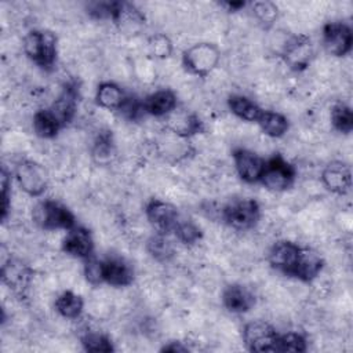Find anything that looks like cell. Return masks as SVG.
Listing matches in <instances>:
<instances>
[{
	"instance_id": "cell-16",
	"label": "cell",
	"mask_w": 353,
	"mask_h": 353,
	"mask_svg": "<svg viewBox=\"0 0 353 353\" xmlns=\"http://www.w3.org/2000/svg\"><path fill=\"white\" fill-rule=\"evenodd\" d=\"M30 270L15 259H8L1 266L3 281L17 294H22L30 280Z\"/></svg>"
},
{
	"instance_id": "cell-32",
	"label": "cell",
	"mask_w": 353,
	"mask_h": 353,
	"mask_svg": "<svg viewBox=\"0 0 353 353\" xmlns=\"http://www.w3.org/2000/svg\"><path fill=\"white\" fill-rule=\"evenodd\" d=\"M119 110L125 117H128L131 120H135V119H138L145 112V108H143V103H141L138 99H135V98H125Z\"/></svg>"
},
{
	"instance_id": "cell-29",
	"label": "cell",
	"mask_w": 353,
	"mask_h": 353,
	"mask_svg": "<svg viewBox=\"0 0 353 353\" xmlns=\"http://www.w3.org/2000/svg\"><path fill=\"white\" fill-rule=\"evenodd\" d=\"M81 345H83L84 350L94 352V353H98V352L108 353V352L113 350L110 339L102 334H95V332L84 335L81 338Z\"/></svg>"
},
{
	"instance_id": "cell-12",
	"label": "cell",
	"mask_w": 353,
	"mask_h": 353,
	"mask_svg": "<svg viewBox=\"0 0 353 353\" xmlns=\"http://www.w3.org/2000/svg\"><path fill=\"white\" fill-rule=\"evenodd\" d=\"M283 55L285 62L292 69L295 70L305 69L309 65L310 58L313 55V47H312L310 39L306 36L292 37L284 47Z\"/></svg>"
},
{
	"instance_id": "cell-3",
	"label": "cell",
	"mask_w": 353,
	"mask_h": 353,
	"mask_svg": "<svg viewBox=\"0 0 353 353\" xmlns=\"http://www.w3.org/2000/svg\"><path fill=\"white\" fill-rule=\"evenodd\" d=\"M259 219V205L252 199H240L223 208V221L239 230L252 228Z\"/></svg>"
},
{
	"instance_id": "cell-7",
	"label": "cell",
	"mask_w": 353,
	"mask_h": 353,
	"mask_svg": "<svg viewBox=\"0 0 353 353\" xmlns=\"http://www.w3.org/2000/svg\"><path fill=\"white\" fill-rule=\"evenodd\" d=\"M17 179L19 186L30 196L41 194L48 183V175L43 165L39 163L23 160L17 165Z\"/></svg>"
},
{
	"instance_id": "cell-17",
	"label": "cell",
	"mask_w": 353,
	"mask_h": 353,
	"mask_svg": "<svg viewBox=\"0 0 353 353\" xmlns=\"http://www.w3.org/2000/svg\"><path fill=\"white\" fill-rule=\"evenodd\" d=\"M76 106H77L76 85L68 84V85H65L61 95L55 99V102L52 103L50 110L59 120V123L62 125H65L73 119V116L76 113Z\"/></svg>"
},
{
	"instance_id": "cell-28",
	"label": "cell",
	"mask_w": 353,
	"mask_h": 353,
	"mask_svg": "<svg viewBox=\"0 0 353 353\" xmlns=\"http://www.w3.org/2000/svg\"><path fill=\"white\" fill-rule=\"evenodd\" d=\"M148 250L152 256L159 261H168L174 254L171 243L164 237V234L160 233L148 241Z\"/></svg>"
},
{
	"instance_id": "cell-10",
	"label": "cell",
	"mask_w": 353,
	"mask_h": 353,
	"mask_svg": "<svg viewBox=\"0 0 353 353\" xmlns=\"http://www.w3.org/2000/svg\"><path fill=\"white\" fill-rule=\"evenodd\" d=\"M301 250L302 247L296 245L295 243L279 241L269 252V262L279 272L287 276H294L301 256Z\"/></svg>"
},
{
	"instance_id": "cell-2",
	"label": "cell",
	"mask_w": 353,
	"mask_h": 353,
	"mask_svg": "<svg viewBox=\"0 0 353 353\" xmlns=\"http://www.w3.org/2000/svg\"><path fill=\"white\" fill-rule=\"evenodd\" d=\"M34 221L44 229H72L74 228V215L62 204L46 200L40 203L33 212Z\"/></svg>"
},
{
	"instance_id": "cell-9",
	"label": "cell",
	"mask_w": 353,
	"mask_h": 353,
	"mask_svg": "<svg viewBox=\"0 0 353 353\" xmlns=\"http://www.w3.org/2000/svg\"><path fill=\"white\" fill-rule=\"evenodd\" d=\"M146 215L150 225L160 234L174 232L179 223L176 208L172 204L161 200H152L146 207Z\"/></svg>"
},
{
	"instance_id": "cell-19",
	"label": "cell",
	"mask_w": 353,
	"mask_h": 353,
	"mask_svg": "<svg viewBox=\"0 0 353 353\" xmlns=\"http://www.w3.org/2000/svg\"><path fill=\"white\" fill-rule=\"evenodd\" d=\"M323 265L324 262L316 251H313L312 248L302 247L301 256L292 277H296L302 281H310L321 272Z\"/></svg>"
},
{
	"instance_id": "cell-34",
	"label": "cell",
	"mask_w": 353,
	"mask_h": 353,
	"mask_svg": "<svg viewBox=\"0 0 353 353\" xmlns=\"http://www.w3.org/2000/svg\"><path fill=\"white\" fill-rule=\"evenodd\" d=\"M150 50L152 52L156 55V57H160V58H164V57H168L170 52H171V43L170 40L165 37V36H154L152 40H150Z\"/></svg>"
},
{
	"instance_id": "cell-22",
	"label": "cell",
	"mask_w": 353,
	"mask_h": 353,
	"mask_svg": "<svg viewBox=\"0 0 353 353\" xmlns=\"http://www.w3.org/2000/svg\"><path fill=\"white\" fill-rule=\"evenodd\" d=\"M229 108L237 117L247 121H256L263 112L254 101L243 95H232L229 98Z\"/></svg>"
},
{
	"instance_id": "cell-31",
	"label": "cell",
	"mask_w": 353,
	"mask_h": 353,
	"mask_svg": "<svg viewBox=\"0 0 353 353\" xmlns=\"http://www.w3.org/2000/svg\"><path fill=\"white\" fill-rule=\"evenodd\" d=\"M254 12L256 18L263 23H272L277 17V8L269 1H259L254 4Z\"/></svg>"
},
{
	"instance_id": "cell-6",
	"label": "cell",
	"mask_w": 353,
	"mask_h": 353,
	"mask_svg": "<svg viewBox=\"0 0 353 353\" xmlns=\"http://www.w3.org/2000/svg\"><path fill=\"white\" fill-rule=\"evenodd\" d=\"M219 61V52L215 46L210 43L194 44L183 54V63L186 69L194 74L205 76Z\"/></svg>"
},
{
	"instance_id": "cell-36",
	"label": "cell",
	"mask_w": 353,
	"mask_h": 353,
	"mask_svg": "<svg viewBox=\"0 0 353 353\" xmlns=\"http://www.w3.org/2000/svg\"><path fill=\"white\" fill-rule=\"evenodd\" d=\"M94 154L99 157V161H103L105 159H106V160L110 159V154H112V145H110L109 137H102V138H99V142H97V145H95Z\"/></svg>"
},
{
	"instance_id": "cell-15",
	"label": "cell",
	"mask_w": 353,
	"mask_h": 353,
	"mask_svg": "<svg viewBox=\"0 0 353 353\" xmlns=\"http://www.w3.org/2000/svg\"><path fill=\"white\" fill-rule=\"evenodd\" d=\"M323 182L327 186V189H330L334 193H346L352 185L349 167L341 161L330 163L323 171Z\"/></svg>"
},
{
	"instance_id": "cell-37",
	"label": "cell",
	"mask_w": 353,
	"mask_h": 353,
	"mask_svg": "<svg viewBox=\"0 0 353 353\" xmlns=\"http://www.w3.org/2000/svg\"><path fill=\"white\" fill-rule=\"evenodd\" d=\"M188 347L181 345V342H170L161 347V352H186Z\"/></svg>"
},
{
	"instance_id": "cell-25",
	"label": "cell",
	"mask_w": 353,
	"mask_h": 353,
	"mask_svg": "<svg viewBox=\"0 0 353 353\" xmlns=\"http://www.w3.org/2000/svg\"><path fill=\"white\" fill-rule=\"evenodd\" d=\"M125 97L114 83H102L97 90L98 105L108 109H120Z\"/></svg>"
},
{
	"instance_id": "cell-27",
	"label": "cell",
	"mask_w": 353,
	"mask_h": 353,
	"mask_svg": "<svg viewBox=\"0 0 353 353\" xmlns=\"http://www.w3.org/2000/svg\"><path fill=\"white\" fill-rule=\"evenodd\" d=\"M306 341L298 332H288L285 335H279L274 352H305Z\"/></svg>"
},
{
	"instance_id": "cell-24",
	"label": "cell",
	"mask_w": 353,
	"mask_h": 353,
	"mask_svg": "<svg viewBox=\"0 0 353 353\" xmlns=\"http://www.w3.org/2000/svg\"><path fill=\"white\" fill-rule=\"evenodd\" d=\"M55 309L66 319H76L83 310V299L80 295L72 291H65L57 298Z\"/></svg>"
},
{
	"instance_id": "cell-8",
	"label": "cell",
	"mask_w": 353,
	"mask_h": 353,
	"mask_svg": "<svg viewBox=\"0 0 353 353\" xmlns=\"http://www.w3.org/2000/svg\"><path fill=\"white\" fill-rule=\"evenodd\" d=\"M352 30L343 22H330L323 29V44L331 55H346L352 48Z\"/></svg>"
},
{
	"instance_id": "cell-1",
	"label": "cell",
	"mask_w": 353,
	"mask_h": 353,
	"mask_svg": "<svg viewBox=\"0 0 353 353\" xmlns=\"http://www.w3.org/2000/svg\"><path fill=\"white\" fill-rule=\"evenodd\" d=\"M23 50L36 65L51 69L57 59V37L50 30H32L23 40Z\"/></svg>"
},
{
	"instance_id": "cell-4",
	"label": "cell",
	"mask_w": 353,
	"mask_h": 353,
	"mask_svg": "<svg viewBox=\"0 0 353 353\" xmlns=\"http://www.w3.org/2000/svg\"><path fill=\"white\" fill-rule=\"evenodd\" d=\"M277 338L274 328L262 320L251 321L243 330V341L251 352H274Z\"/></svg>"
},
{
	"instance_id": "cell-35",
	"label": "cell",
	"mask_w": 353,
	"mask_h": 353,
	"mask_svg": "<svg viewBox=\"0 0 353 353\" xmlns=\"http://www.w3.org/2000/svg\"><path fill=\"white\" fill-rule=\"evenodd\" d=\"M10 210V196H8V175L6 170L1 171V219L7 218Z\"/></svg>"
},
{
	"instance_id": "cell-20",
	"label": "cell",
	"mask_w": 353,
	"mask_h": 353,
	"mask_svg": "<svg viewBox=\"0 0 353 353\" xmlns=\"http://www.w3.org/2000/svg\"><path fill=\"white\" fill-rule=\"evenodd\" d=\"M176 105V98L174 92L170 90H160L149 95L145 102L143 108L145 112L153 114V116H164L175 109Z\"/></svg>"
},
{
	"instance_id": "cell-30",
	"label": "cell",
	"mask_w": 353,
	"mask_h": 353,
	"mask_svg": "<svg viewBox=\"0 0 353 353\" xmlns=\"http://www.w3.org/2000/svg\"><path fill=\"white\" fill-rule=\"evenodd\" d=\"M174 232H175L176 237L182 243H186V244H193L201 237L200 229L192 222H181L179 221V223Z\"/></svg>"
},
{
	"instance_id": "cell-23",
	"label": "cell",
	"mask_w": 353,
	"mask_h": 353,
	"mask_svg": "<svg viewBox=\"0 0 353 353\" xmlns=\"http://www.w3.org/2000/svg\"><path fill=\"white\" fill-rule=\"evenodd\" d=\"M256 121L263 130V132L268 134L269 137H281L288 130L287 119L283 114L276 112L263 110Z\"/></svg>"
},
{
	"instance_id": "cell-14",
	"label": "cell",
	"mask_w": 353,
	"mask_h": 353,
	"mask_svg": "<svg viewBox=\"0 0 353 353\" xmlns=\"http://www.w3.org/2000/svg\"><path fill=\"white\" fill-rule=\"evenodd\" d=\"M134 272L131 266L120 258H108L102 261V281L114 287H124L132 281Z\"/></svg>"
},
{
	"instance_id": "cell-33",
	"label": "cell",
	"mask_w": 353,
	"mask_h": 353,
	"mask_svg": "<svg viewBox=\"0 0 353 353\" xmlns=\"http://www.w3.org/2000/svg\"><path fill=\"white\" fill-rule=\"evenodd\" d=\"M84 274L91 284L102 283V261L88 259L84 266Z\"/></svg>"
},
{
	"instance_id": "cell-13",
	"label": "cell",
	"mask_w": 353,
	"mask_h": 353,
	"mask_svg": "<svg viewBox=\"0 0 353 353\" xmlns=\"http://www.w3.org/2000/svg\"><path fill=\"white\" fill-rule=\"evenodd\" d=\"M62 248L69 255H73L77 258H88L94 248L91 233L84 228L74 226L69 229V233L63 239Z\"/></svg>"
},
{
	"instance_id": "cell-11",
	"label": "cell",
	"mask_w": 353,
	"mask_h": 353,
	"mask_svg": "<svg viewBox=\"0 0 353 353\" xmlns=\"http://www.w3.org/2000/svg\"><path fill=\"white\" fill-rule=\"evenodd\" d=\"M233 160L240 178L248 183L261 181L265 160L247 149H237L233 152Z\"/></svg>"
},
{
	"instance_id": "cell-26",
	"label": "cell",
	"mask_w": 353,
	"mask_h": 353,
	"mask_svg": "<svg viewBox=\"0 0 353 353\" xmlns=\"http://www.w3.org/2000/svg\"><path fill=\"white\" fill-rule=\"evenodd\" d=\"M331 121L338 131L345 134L350 132L353 128V114L350 108L343 103L335 105L331 110Z\"/></svg>"
},
{
	"instance_id": "cell-18",
	"label": "cell",
	"mask_w": 353,
	"mask_h": 353,
	"mask_svg": "<svg viewBox=\"0 0 353 353\" xmlns=\"http://www.w3.org/2000/svg\"><path fill=\"white\" fill-rule=\"evenodd\" d=\"M222 301L225 307L233 313H245L255 303L254 295L245 287L239 284L226 287L222 295Z\"/></svg>"
},
{
	"instance_id": "cell-5",
	"label": "cell",
	"mask_w": 353,
	"mask_h": 353,
	"mask_svg": "<svg viewBox=\"0 0 353 353\" xmlns=\"http://www.w3.org/2000/svg\"><path fill=\"white\" fill-rule=\"evenodd\" d=\"M295 178L294 167L285 161L280 154L273 156L265 161V168L261 176V182L270 190H285L288 189Z\"/></svg>"
},
{
	"instance_id": "cell-38",
	"label": "cell",
	"mask_w": 353,
	"mask_h": 353,
	"mask_svg": "<svg viewBox=\"0 0 353 353\" xmlns=\"http://www.w3.org/2000/svg\"><path fill=\"white\" fill-rule=\"evenodd\" d=\"M244 1H237V3H226V6L229 7V8H232V10H237V8H240V7H244Z\"/></svg>"
},
{
	"instance_id": "cell-21",
	"label": "cell",
	"mask_w": 353,
	"mask_h": 353,
	"mask_svg": "<svg viewBox=\"0 0 353 353\" xmlns=\"http://www.w3.org/2000/svg\"><path fill=\"white\" fill-rule=\"evenodd\" d=\"M61 127L62 124L50 109L36 112L33 117V130L41 138H54Z\"/></svg>"
}]
</instances>
